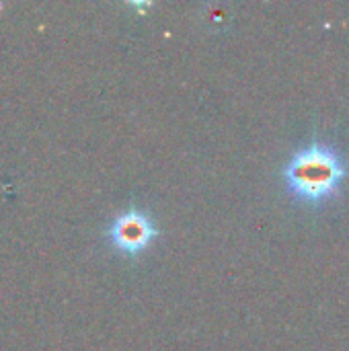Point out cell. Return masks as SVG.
<instances>
[{"label": "cell", "mask_w": 349, "mask_h": 351, "mask_svg": "<svg viewBox=\"0 0 349 351\" xmlns=\"http://www.w3.org/2000/svg\"><path fill=\"white\" fill-rule=\"evenodd\" d=\"M348 175V162L341 150L325 142H313L298 148L284 167L288 191L304 204H323L331 199Z\"/></svg>", "instance_id": "obj_1"}, {"label": "cell", "mask_w": 349, "mask_h": 351, "mask_svg": "<svg viewBox=\"0 0 349 351\" xmlns=\"http://www.w3.org/2000/svg\"><path fill=\"white\" fill-rule=\"evenodd\" d=\"M107 237L117 251L125 255H140L158 237V228L146 212L132 208L111 220Z\"/></svg>", "instance_id": "obj_2"}]
</instances>
